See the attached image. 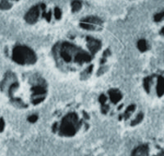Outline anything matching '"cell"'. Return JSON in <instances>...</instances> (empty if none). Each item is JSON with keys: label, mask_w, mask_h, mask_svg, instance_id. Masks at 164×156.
Masks as SVG:
<instances>
[{"label": "cell", "mask_w": 164, "mask_h": 156, "mask_svg": "<svg viewBox=\"0 0 164 156\" xmlns=\"http://www.w3.org/2000/svg\"><path fill=\"white\" fill-rule=\"evenodd\" d=\"M58 52L62 62L68 66H83L91 60L90 53L70 43H63L58 48Z\"/></svg>", "instance_id": "obj_1"}, {"label": "cell", "mask_w": 164, "mask_h": 156, "mask_svg": "<svg viewBox=\"0 0 164 156\" xmlns=\"http://www.w3.org/2000/svg\"><path fill=\"white\" fill-rule=\"evenodd\" d=\"M81 122L74 112H71L62 118L61 123L56 126L55 130L61 137H74L81 129Z\"/></svg>", "instance_id": "obj_2"}, {"label": "cell", "mask_w": 164, "mask_h": 156, "mask_svg": "<svg viewBox=\"0 0 164 156\" xmlns=\"http://www.w3.org/2000/svg\"><path fill=\"white\" fill-rule=\"evenodd\" d=\"M13 58L21 65H31L36 61L35 53L27 47H17L13 52Z\"/></svg>", "instance_id": "obj_3"}, {"label": "cell", "mask_w": 164, "mask_h": 156, "mask_svg": "<svg viewBox=\"0 0 164 156\" xmlns=\"http://www.w3.org/2000/svg\"><path fill=\"white\" fill-rule=\"evenodd\" d=\"M81 27L88 30H100L102 29L103 22L99 18L90 17L85 18L81 22Z\"/></svg>", "instance_id": "obj_4"}, {"label": "cell", "mask_w": 164, "mask_h": 156, "mask_svg": "<svg viewBox=\"0 0 164 156\" xmlns=\"http://www.w3.org/2000/svg\"><path fill=\"white\" fill-rule=\"evenodd\" d=\"M39 14H40V8L38 6H35L34 8H32L26 14L25 19L27 21L28 23L34 24L36 22L37 19L39 17Z\"/></svg>", "instance_id": "obj_5"}, {"label": "cell", "mask_w": 164, "mask_h": 156, "mask_svg": "<svg viewBox=\"0 0 164 156\" xmlns=\"http://www.w3.org/2000/svg\"><path fill=\"white\" fill-rule=\"evenodd\" d=\"M71 7H72L73 12H77V11H79L81 8V2L78 1V0H76V1H74V2L72 3Z\"/></svg>", "instance_id": "obj_6"}, {"label": "cell", "mask_w": 164, "mask_h": 156, "mask_svg": "<svg viewBox=\"0 0 164 156\" xmlns=\"http://www.w3.org/2000/svg\"><path fill=\"white\" fill-rule=\"evenodd\" d=\"M138 46H139V48H140V49L141 51H145V49L147 48V46H146V43H145V40L140 41V42H139Z\"/></svg>", "instance_id": "obj_7"}, {"label": "cell", "mask_w": 164, "mask_h": 156, "mask_svg": "<svg viewBox=\"0 0 164 156\" xmlns=\"http://www.w3.org/2000/svg\"><path fill=\"white\" fill-rule=\"evenodd\" d=\"M0 8H3V9H8L10 8V4H9L8 1H6V0H3V1H2V3H0Z\"/></svg>", "instance_id": "obj_8"}, {"label": "cell", "mask_w": 164, "mask_h": 156, "mask_svg": "<svg viewBox=\"0 0 164 156\" xmlns=\"http://www.w3.org/2000/svg\"><path fill=\"white\" fill-rule=\"evenodd\" d=\"M55 17L58 18V19H59L60 17H61V11L58 8L55 9Z\"/></svg>", "instance_id": "obj_9"}]
</instances>
